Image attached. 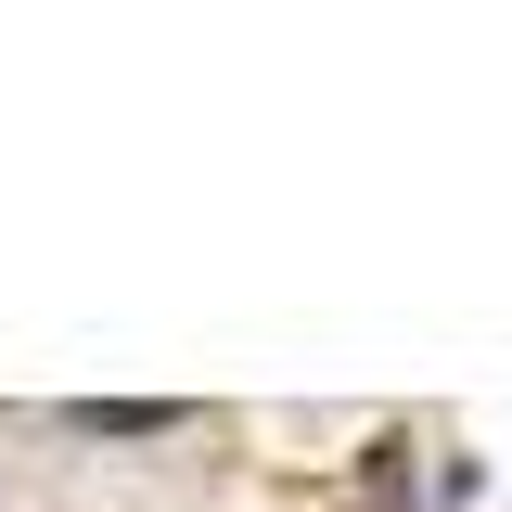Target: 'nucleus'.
I'll use <instances>...</instances> for the list:
<instances>
[{"label":"nucleus","instance_id":"1","mask_svg":"<svg viewBox=\"0 0 512 512\" xmlns=\"http://www.w3.org/2000/svg\"><path fill=\"white\" fill-rule=\"evenodd\" d=\"M167 423H180L167 397H154V410H141V397H90V410H77V436H167Z\"/></svg>","mask_w":512,"mask_h":512}]
</instances>
